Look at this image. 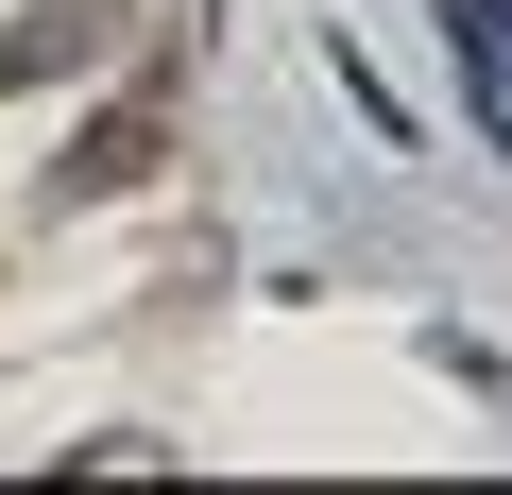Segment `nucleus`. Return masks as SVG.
<instances>
[{
	"label": "nucleus",
	"mask_w": 512,
	"mask_h": 495,
	"mask_svg": "<svg viewBox=\"0 0 512 495\" xmlns=\"http://www.w3.org/2000/svg\"><path fill=\"white\" fill-rule=\"evenodd\" d=\"M137 171H154V120H103V137L69 154V188H137Z\"/></svg>",
	"instance_id": "f257e3e1"
}]
</instances>
